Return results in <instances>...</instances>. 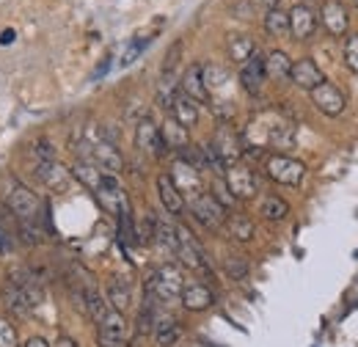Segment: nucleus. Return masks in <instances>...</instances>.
<instances>
[{"label":"nucleus","instance_id":"f257e3e1","mask_svg":"<svg viewBox=\"0 0 358 347\" xmlns=\"http://www.w3.org/2000/svg\"><path fill=\"white\" fill-rule=\"evenodd\" d=\"M182 287H185V278H182V270H179L177 264H160L146 278V295L157 298L163 304H174L182 295Z\"/></svg>","mask_w":358,"mask_h":347},{"label":"nucleus","instance_id":"f03ea898","mask_svg":"<svg viewBox=\"0 0 358 347\" xmlns=\"http://www.w3.org/2000/svg\"><path fill=\"white\" fill-rule=\"evenodd\" d=\"M265 171L273 182L278 185H287V187H298L306 176V166L295 157H287V155H270L268 163H265Z\"/></svg>","mask_w":358,"mask_h":347},{"label":"nucleus","instance_id":"7ed1b4c3","mask_svg":"<svg viewBox=\"0 0 358 347\" xmlns=\"http://www.w3.org/2000/svg\"><path fill=\"white\" fill-rule=\"evenodd\" d=\"M94 193H96L99 204H102L108 213H113V215H124V213H130L127 193H124V187L119 185V179H116L113 174H102V182H99V187H96Z\"/></svg>","mask_w":358,"mask_h":347},{"label":"nucleus","instance_id":"20e7f679","mask_svg":"<svg viewBox=\"0 0 358 347\" xmlns=\"http://www.w3.org/2000/svg\"><path fill=\"white\" fill-rule=\"evenodd\" d=\"M190 213L207 229H221L226 223V210L210 193H199L196 199H190Z\"/></svg>","mask_w":358,"mask_h":347},{"label":"nucleus","instance_id":"39448f33","mask_svg":"<svg viewBox=\"0 0 358 347\" xmlns=\"http://www.w3.org/2000/svg\"><path fill=\"white\" fill-rule=\"evenodd\" d=\"M177 237H179V246H177L179 262H182L185 267H190V270H201V273H207L210 264H207V257H204L199 240H196L185 226H177Z\"/></svg>","mask_w":358,"mask_h":347},{"label":"nucleus","instance_id":"423d86ee","mask_svg":"<svg viewBox=\"0 0 358 347\" xmlns=\"http://www.w3.org/2000/svg\"><path fill=\"white\" fill-rule=\"evenodd\" d=\"M8 207H11V213L20 218V220H36L39 210H42V201H39V196L31 187L14 185L8 190Z\"/></svg>","mask_w":358,"mask_h":347},{"label":"nucleus","instance_id":"0eeeda50","mask_svg":"<svg viewBox=\"0 0 358 347\" xmlns=\"http://www.w3.org/2000/svg\"><path fill=\"white\" fill-rule=\"evenodd\" d=\"M224 182H226V187L231 190L234 199H254L257 190H259L257 174L251 171V169H245V166H229Z\"/></svg>","mask_w":358,"mask_h":347},{"label":"nucleus","instance_id":"6e6552de","mask_svg":"<svg viewBox=\"0 0 358 347\" xmlns=\"http://www.w3.org/2000/svg\"><path fill=\"white\" fill-rule=\"evenodd\" d=\"M312 94V102L314 108L322 113V116H342V111H345V97H342V91L334 86V83H328V80H322L317 88L309 91Z\"/></svg>","mask_w":358,"mask_h":347},{"label":"nucleus","instance_id":"1a4fd4ad","mask_svg":"<svg viewBox=\"0 0 358 347\" xmlns=\"http://www.w3.org/2000/svg\"><path fill=\"white\" fill-rule=\"evenodd\" d=\"M171 182H174V187H177L179 193H182V199L187 196V199H196L199 193H204L201 190V174L196 171L187 160H174V166H171Z\"/></svg>","mask_w":358,"mask_h":347},{"label":"nucleus","instance_id":"9d476101","mask_svg":"<svg viewBox=\"0 0 358 347\" xmlns=\"http://www.w3.org/2000/svg\"><path fill=\"white\" fill-rule=\"evenodd\" d=\"M135 146L143 152V155H152V157H163L169 149L160 138V127L152 122V119H141L138 122V130H135Z\"/></svg>","mask_w":358,"mask_h":347},{"label":"nucleus","instance_id":"9b49d317","mask_svg":"<svg viewBox=\"0 0 358 347\" xmlns=\"http://www.w3.org/2000/svg\"><path fill=\"white\" fill-rule=\"evenodd\" d=\"M91 163H94L99 171L113 174V176L124 169L122 152H119L113 143H108V141H96V143L91 146Z\"/></svg>","mask_w":358,"mask_h":347},{"label":"nucleus","instance_id":"f8f14e48","mask_svg":"<svg viewBox=\"0 0 358 347\" xmlns=\"http://www.w3.org/2000/svg\"><path fill=\"white\" fill-rule=\"evenodd\" d=\"M210 149L215 152V157L221 160V166L229 169V166H237V160H240V138L234 135L231 130H218L215 132V138H213V143H210Z\"/></svg>","mask_w":358,"mask_h":347},{"label":"nucleus","instance_id":"ddd939ff","mask_svg":"<svg viewBox=\"0 0 358 347\" xmlns=\"http://www.w3.org/2000/svg\"><path fill=\"white\" fill-rule=\"evenodd\" d=\"M265 55L254 52L245 64H240V86L245 88L248 94H259L262 83H265Z\"/></svg>","mask_w":358,"mask_h":347},{"label":"nucleus","instance_id":"4468645a","mask_svg":"<svg viewBox=\"0 0 358 347\" xmlns=\"http://www.w3.org/2000/svg\"><path fill=\"white\" fill-rule=\"evenodd\" d=\"M179 91H182L185 97H190L193 102H199V105L210 102V91H207V86H204V66H201V64L187 66V72L182 75Z\"/></svg>","mask_w":358,"mask_h":347},{"label":"nucleus","instance_id":"2eb2a0df","mask_svg":"<svg viewBox=\"0 0 358 347\" xmlns=\"http://www.w3.org/2000/svg\"><path fill=\"white\" fill-rule=\"evenodd\" d=\"M179 301H182V306H185L187 311H207L210 306L215 304V295H213V290H210L207 284H201V281H190V284L182 287Z\"/></svg>","mask_w":358,"mask_h":347},{"label":"nucleus","instance_id":"dca6fc26","mask_svg":"<svg viewBox=\"0 0 358 347\" xmlns=\"http://www.w3.org/2000/svg\"><path fill=\"white\" fill-rule=\"evenodd\" d=\"M289 80H292L298 88H303V91H312V88H317L322 80H325V75H322V69L314 64L312 58H301V61L292 64V69H289Z\"/></svg>","mask_w":358,"mask_h":347},{"label":"nucleus","instance_id":"f3484780","mask_svg":"<svg viewBox=\"0 0 358 347\" xmlns=\"http://www.w3.org/2000/svg\"><path fill=\"white\" fill-rule=\"evenodd\" d=\"M69 176H72V174L66 171L58 160L39 163V169H36V179L45 185L47 190H52V193H64V190L69 187Z\"/></svg>","mask_w":358,"mask_h":347},{"label":"nucleus","instance_id":"a211bd4d","mask_svg":"<svg viewBox=\"0 0 358 347\" xmlns=\"http://www.w3.org/2000/svg\"><path fill=\"white\" fill-rule=\"evenodd\" d=\"M348 11L339 0H325L322 3V25L331 36H345L348 34Z\"/></svg>","mask_w":358,"mask_h":347},{"label":"nucleus","instance_id":"6ab92c4d","mask_svg":"<svg viewBox=\"0 0 358 347\" xmlns=\"http://www.w3.org/2000/svg\"><path fill=\"white\" fill-rule=\"evenodd\" d=\"M289 31L295 39H309L314 31H317V14H314L309 6H295L289 11Z\"/></svg>","mask_w":358,"mask_h":347},{"label":"nucleus","instance_id":"aec40b11","mask_svg":"<svg viewBox=\"0 0 358 347\" xmlns=\"http://www.w3.org/2000/svg\"><path fill=\"white\" fill-rule=\"evenodd\" d=\"M157 196H160V204L166 207L169 215H182L185 199H182V193L174 187V182H171L169 174H160V176H157Z\"/></svg>","mask_w":358,"mask_h":347},{"label":"nucleus","instance_id":"412c9836","mask_svg":"<svg viewBox=\"0 0 358 347\" xmlns=\"http://www.w3.org/2000/svg\"><path fill=\"white\" fill-rule=\"evenodd\" d=\"M152 337L157 347H174L182 337V328H179L177 320L171 317H163V314H155V328H152Z\"/></svg>","mask_w":358,"mask_h":347},{"label":"nucleus","instance_id":"4be33fe9","mask_svg":"<svg viewBox=\"0 0 358 347\" xmlns=\"http://www.w3.org/2000/svg\"><path fill=\"white\" fill-rule=\"evenodd\" d=\"M171 116L177 119L185 130L196 127V125H199V102H193L190 97H185V94L179 91L177 97H174V102H171Z\"/></svg>","mask_w":358,"mask_h":347},{"label":"nucleus","instance_id":"5701e85b","mask_svg":"<svg viewBox=\"0 0 358 347\" xmlns=\"http://www.w3.org/2000/svg\"><path fill=\"white\" fill-rule=\"evenodd\" d=\"M160 138H163L166 149H174V152H185V149L190 146V135H187V130L179 125L174 116H169V119L163 122V127H160Z\"/></svg>","mask_w":358,"mask_h":347},{"label":"nucleus","instance_id":"b1692460","mask_svg":"<svg viewBox=\"0 0 358 347\" xmlns=\"http://www.w3.org/2000/svg\"><path fill=\"white\" fill-rule=\"evenodd\" d=\"M108 304L110 309H116V311H127L130 306H133V290H130V284L124 281V278H119V276H113L110 281H108Z\"/></svg>","mask_w":358,"mask_h":347},{"label":"nucleus","instance_id":"393cba45","mask_svg":"<svg viewBox=\"0 0 358 347\" xmlns=\"http://www.w3.org/2000/svg\"><path fill=\"white\" fill-rule=\"evenodd\" d=\"M3 304H6V309H8L14 317H28V314H31V306L25 301L20 284H14L11 278H6V284H3Z\"/></svg>","mask_w":358,"mask_h":347},{"label":"nucleus","instance_id":"a878e982","mask_svg":"<svg viewBox=\"0 0 358 347\" xmlns=\"http://www.w3.org/2000/svg\"><path fill=\"white\" fill-rule=\"evenodd\" d=\"M289 69H292V61H289V55L284 50H273L270 55H265V75L273 78L275 83L287 80L289 78Z\"/></svg>","mask_w":358,"mask_h":347},{"label":"nucleus","instance_id":"bb28decb","mask_svg":"<svg viewBox=\"0 0 358 347\" xmlns=\"http://www.w3.org/2000/svg\"><path fill=\"white\" fill-rule=\"evenodd\" d=\"M155 240H157V243H160L166 251L177 254V246H179L177 223H174V220H169V218L155 215Z\"/></svg>","mask_w":358,"mask_h":347},{"label":"nucleus","instance_id":"cd10ccee","mask_svg":"<svg viewBox=\"0 0 358 347\" xmlns=\"http://www.w3.org/2000/svg\"><path fill=\"white\" fill-rule=\"evenodd\" d=\"M226 226H229L231 240H237V243H248V240H254V220H251L248 215L226 218Z\"/></svg>","mask_w":358,"mask_h":347},{"label":"nucleus","instance_id":"c85d7f7f","mask_svg":"<svg viewBox=\"0 0 358 347\" xmlns=\"http://www.w3.org/2000/svg\"><path fill=\"white\" fill-rule=\"evenodd\" d=\"M72 176H75V179H80L89 190H96V187H99V182H102V174H99V169H96L91 160H78V163L72 166Z\"/></svg>","mask_w":358,"mask_h":347},{"label":"nucleus","instance_id":"c756f323","mask_svg":"<svg viewBox=\"0 0 358 347\" xmlns=\"http://www.w3.org/2000/svg\"><path fill=\"white\" fill-rule=\"evenodd\" d=\"M265 31H268L270 36H287L289 34V11L268 8V14H265Z\"/></svg>","mask_w":358,"mask_h":347},{"label":"nucleus","instance_id":"7c9ffc66","mask_svg":"<svg viewBox=\"0 0 358 347\" xmlns=\"http://www.w3.org/2000/svg\"><path fill=\"white\" fill-rule=\"evenodd\" d=\"M259 215L268 218V220H284L289 215V204L281 196H265L259 204Z\"/></svg>","mask_w":358,"mask_h":347},{"label":"nucleus","instance_id":"2f4dec72","mask_svg":"<svg viewBox=\"0 0 358 347\" xmlns=\"http://www.w3.org/2000/svg\"><path fill=\"white\" fill-rule=\"evenodd\" d=\"M254 52H257V47H254V42L248 36H231L229 39V58L234 64H245Z\"/></svg>","mask_w":358,"mask_h":347},{"label":"nucleus","instance_id":"473e14b6","mask_svg":"<svg viewBox=\"0 0 358 347\" xmlns=\"http://www.w3.org/2000/svg\"><path fill=\"white\" fill-rule=\"evenodd\" d=\"M174 97H177V86H174V72H163V78H160V86H157V102H160L163 108H169V111H171V102H174Z\"/></svg>","mask_w":358,"mask_h":347},{"label":"nucleus","instance_id":"72a5a7b5","mask_svg":"<svg viewBox=\"0 0 358 347\" xmlns=\"http://www.w3.org/2000/svg\"><path fill=\"white\" fill-rule=\"evenodd\" d=\"M224 270L229 278L243 281V278L248 276V260H243V257H229V260L224 262Z\"/></svg>","mask_w":358,"mask_h":347},{"label":"nucleus","instance_id":"f704fd0d","mask_svg":"<svg viewBox=\"0 0 358 347\" xmlns=\"http://www.w3.org/2000/svg\"><path fill=\"white\" fill-rule=\"evenodd\" d=\"M146 47H149V39H133V42L127 44V50L119 55V66H130V64H135L138 55H141Z\"/></svg>","mask_w":358,"mask_h":347},{"label":"nucleus","instance_id":"c9c22d12","mask_svg":"<svg viewBox=\"0 0 358 347\" xmlns=\"http://www.w3.org/2000/svg\"><path fill=\"white\" fill-rule=\"evenodd\" d=\"M210 196H213V199H215V201H218V204H221L224 210L234 207V201H237V199L231 196V190L226 187L224 179H215V182H213V193H210Z\"/></svg>","mask_w":358,"mask_h":347},{"label":"nucleus","instance_id":"e433bc0d","mask_svg":"<svg viewBox=\"0 0 358 347\" xmlns=\"http://www.w3.org/2000/svg\"><path fill=\"white\" fill-rule=\"evenodd\" d=\"M36 220H20V240L25 246H39L42 243V232L34 226Z\"/></svg>","mask_w":358,"mask_h":347},{"label":"nucleus","instance_id":"4c0bfd02","mask_svg":"<svg viewBox=\"0 0 358 347\" xmlns=\"http://www.w3.org/2000/svg\"><path fill=\"white\" fill-rule=\"evenodd\" d=\"M0 347H17V328L6 317H0Z\"/></svg>","mask_w":358,"mask_h":347},{"label":"nucleus","instance_id":"58836bf2","mask_svg":"<svg viewBox=\"0 0 358 347\" xmlns=\"http://www.w3.org/2000/svg\"><path fill=\"white\" fill-rule=\"evenodd\" d=\"M345 61H348V66L353 72H358V34H353L345 44Z\"/></svg>","mask_w":358,"mask_h":347},{"label":"nucleus","instance_id":"ea45409f","mask_svg":"<svg viewBox=\"0 0 358 347\" xmlns=\"http://www.w3.org/2000/svg\"><path fill=\"white\" fill-rule=\"evenodd\" d=\"M179 55H182V44H174L171 50H169V55H166V61H163V72H174L177 69V61Z\"/></svg>","mask_w":358,"mask_h":347},{"label":"nucleus","instance_id":"a19ab883","mask_svg":"<svg viewBox=\"0 0 358 347\" xmlns=\"http://www.w3.org/2000/svg\"><path fill=\"white\" fill-rule=\"evenodd\" d=\"M96 342H99V347H130V339H119V337H105V334H99V337H96Z\"/></svg>","mask_w":358,"mask_h":347},{"label":"nucleus","instance_id":"79ce46f5","mask_svg":"<svg viewBox=\"0 0 358 347\" xmlns=\"http://www.w3.org/2000/svg\"><path fill=\"white\" fill-rule=\"evenodd\" d=\"M36 149H39L36 155L42 157V163H50V160H55V152H52L50 141H45V138H42V141H36Z\"/></svg>","mask_w":358,"mask_h":347},{"label":"nucleus","instance_id":"37998d69","mask_svg":"<svg viewBox=\"0 0 358 347\" xmlns=\"http://www.w3.org/2000/svg\"><path fill=\"white\" fill-rule=\"evenodd\" d=\"M22 347H52V345L47 342L45 337H31V339H25V345Z\"/></svg>","mask_w":358,"mask_h":347},{"label":"nucleus","instance_id":"c03bdc74","mask_svg":"<svg viewBox=\"0 0 358 347\" xmlns=\"http://www.w3.org/2000/svg\"><path fill=\"white\" fill-rule=\"evenodd\" d=\"M52 347H78V342H75L72 337H58V339H55V345H52Z\"/></svg>","mask_w":358,"mask_h":347},{"label":"nucleus","instance_id":"a18cd8bd","mask_svg":"<svg viewBox=\"0 0 358 347\" xmlns=\"http://www.w3.org/2000/svg\"><path fill=\"white\" fill-rule=\"evenodd\" d=\"M14 42V31H3L0 34V44H11Z\"/></svg>","mask_w":358,"mask_h":347},{"label":"nucleus","instance_id":"49530a36","mask_svg":"<svg viewBox=\"0 0 358 347\" xmlns=\"http://www.w3.org/2000/svg\"><path fill=\"white\" fill-rule=\"evenodd\" d=\"M262 3H265L268 8H278V0H262Z\"/></svg>","mask_w":358,"mask_h":347},{"label":"nucleus","instance_id":"de8ad7c7","mask_svg":"<svg viewBox=\"0 0 358 347\" xmlns=\"http://www.w3.org/2000/svg\"><path fill=\"white\" fill-rule=\"evenodd\" d=\"M306 3H312V0H301V6H306Z\"/></svg>","mask_w":358,"mask_h":347},{"label":"nucleus","instance_id":"09e8293b","mask_svg":"<svg viewBox=\"0 0 358 347\" xmlns=\"http://www.w3.org/2000/svg\"><path fill=\"white\" fill-rule=\"evenodd\" d=\"M353 3H356V6H358V0H353Z\"/></svg>","mask_w":358,"mask_h":347}]
</instances>
